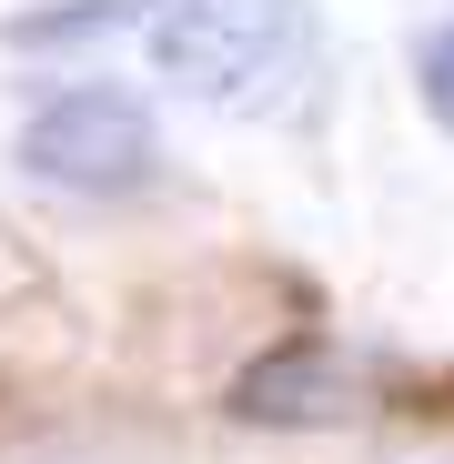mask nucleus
I'll list each match as a JSON object with an SVG mask.
<instances>
[{"label":"nucleus","mask_w":454,"mask_h":464,"mask_svg":"<svg viewBox=\"0 0 454 464\" xmlns=\"http://www.w3.org/2000/svg\"><path fill=\"white\" fill-rule=\"evenodd\" d=\"M404 394V363L384 353H353L333 334H293L273 353H253L233 383H222V414L263 424V434H324V424H363V414H394Z\"/></svg>","instance_id":"3"},{"label":"nucleus","mask_w":454,"mask_h":464,"mask_svg":"<svg viewBox=\"0 0 454 464\" xmlns=\"http://www.w3.org/2000/svg\"><path fill=\"white\" fill-rule=\"evenodd\" d=\"M11 464H101V454H82V444H41V454H11Z\"/></svg>","instance_id":"5"},{"label":"nucleus","mask_w":454,"mask_h":464,"mask_svg":"<svg viewBox=\"0 0 454 464\" xmlns=\"http://www.w3.org/2000/svg\"><path fill=\"white\" fill-rule=\"evenodd\" d=\"M151 71L202 111L283 121L324 82V21L314 0H162L151 11Z\"/></svg>","instance_id":"1"},{"label":"nucleus","mask_w":454,"mask_h":464,"mask_svg":"<svg viewBox=\"0 0 454 464\" xmlns=\"http://www.w3.org/2000/svg\"><path fill=\"white\" fill-rule=\"evenodd\" d=\"M21 172L82 202H121L162 182V121H151L141 92L121 82H71L21 121Z\"/></svg>","instance_id":"2"},{"label":"nucleus","mask_w":454,"mask_h":464,"mask_svg":"<svg viewBox=\"0 0 454 464\" xmlns=\"http://www.w3.org/2000/svg\"><path fill=\"white\" fill-rule=\"evenodd\" d=\"M414 92H424V111L454 131V21H434V31L414 41Z\"/></svg>","instance_id":"4"}]
</instances>
